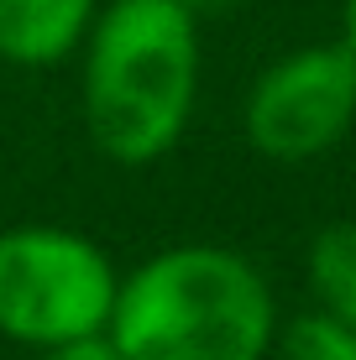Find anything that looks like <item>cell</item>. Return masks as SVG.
<instances>
[{
  "label": "cell",
  "instance_id": "5b68a950",
  "mask_svg": "<svg viewBox=\"0 0 356 360\" xmlns=\"http://www.w3.org/2000/svg\"><path fill=\"white\" fill-rule=\"evenodd\" d=\"M100 0H0V58L16 68L63 63L84 42Z\"/></svg>",
  "mask_w": 356,
  "mask_h": 360
},
{
  "label": "cell",
  "instance_id": "ba28073f",
  "mask_svg": "<svg viewBox=\"0 0 356 360\" xmlns=\"http://www.w3.org/2000/svg\"><path fill=\"white\" fill-rule=\"evenodd\" d=\"M42 360H126L116 350V340H110L105 329L94 334H79V340H63V345H47Z\"/></svg>",
  "mask_w": 356,
  "mask_h": 360
},
{
  "label": "cell",
  "instance_id": "3957f363",
  "mask_svg": "<svg viewBox=\"0 0 356 360\" xmlns=\"http://www.w3.org/2000/svg\"><path fill=\"white\" fill-rule=\"evenodd\" d=\"M116 266L90 235L58 225L0 230V334L32 350L110 324Z\"/></svg>",
  "mask_w": 356,
  "mask_h": 360
},
{
  "label": "cell",
  "instance_id": "30bf717a",
  "mask_svg": "<svg viewBox=\"0 0 356 360\" xmlns=\"http://www.w3.org/2000/svg\"><path fill=\"white\" fill-rule=\"evenodd\" d=\"M340 42L351 47V58H356V0H346V37Z\"/></svg>",
  "mask_w": 356,
  "mask_h": 360
},
{
  "label": "cell",
  "instance_id": "52a82bcc",
  "mask_svg": "<svg viewBox=\"0 0 356 360\" xmlns=\"http://www.w3.org/2000/svg\"><path fill=\"white\" fill-rule=\"evenodd\" d=\"M273 345L283 350V360H356V329L340 324L325 308L283 324L273 334Z\"/></svg>",
  "mask_w": 356,
  "mask_h": 360
},
{
  "label": "cell",
  "instance_id": "9c48e42d",
  "mask_svg": "<svg viewBox=\"0 0 356 360\" xmlns=\"http://www.w3.org/2000/svg\"><path fill=\"white\" fill-rule=\"evenodd\" d=\"M183 6H189L200 21H215V16H236L247 0H183Z\"/></svg>",
  "mask_w": 356,
  "mask_h": 360
},
{
  "label": "cell",
  "instance_id": "8992f818",
  "mask_svg": "<svg viewBox=\"0 0 356 360\" xmlns=\"http://www.w3.org/2000/svg\"><path fill=\"white\" fill-rule=\"evenodd\" d=\"M309 288L325 314L356 329V219H336L309 245Z\"/></svg>",
  "mask_w": 356,
  "mask_h": 360
},
{
  "label": "cell",
  "instance_id": "277c9868",
  "mask_svg": "<svg viewBox=\"0 0 356 360\" xmlns=\"http://www.w3.org/2000/svg\"><path fill=\"white\" fill-rule=\"evenodd\" d=\"M356 120V58L346 42H314L278 58L252 84L241 126L252 152L273 162H309Z\"/></svg>",
  "mask_w": 356,
  "mask_h": 360
},
{
  "label": "cell",
  "instance_id": "6da1fadb",
  "mask_svg": "<svg viewBox=\"0 0 356 360\" xmlns=\"http://www.w3.org/2000/svg\"><path fill=\"white\" fill-rule=\"evenodd\" d=\"M79 47L90 141L121 167L168 157L200 94V16L183 0H110Z\"/></svg>",
  "mask_w": 356,
  "mask_h": 360
},
{
  "label": "cell",
  "instance_id": "7a4b0ae2",
  "mask_svg": "<svg viewBox=\"0 0 356 360\" xmlns=\"http://www.w3.org/2000/svg\"><path fill=\"white\" fill-rule=\"evenodd\" d=\"M105 334L126 360H267L278 308L231 245H168L121 277Z\"/></svg>",
  "mask_w": 356,
  "mask_h": 360
}]
</instances>
